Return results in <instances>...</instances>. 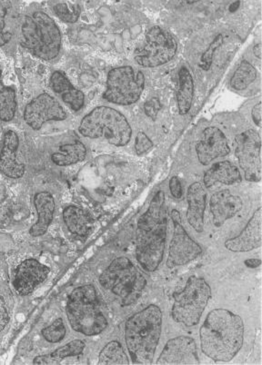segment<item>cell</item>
<instances>
[{"mask_svg": "<svg viewBox=\"0 0 262 365\" xmlns=\"http://www.w3.org/2000/svg\"><path fill=\"white\" fill-rule=\"evenodd\" d=\"M200 337L202 353L206 356L228 363L243 345V321L231 311L222 308L212 310L201 327Z\"/></svg>", "mask_w": 262, "mask_h": 365, "instance_id": "1", "label": "cell"}, {"mask_svg": "<svg viewBox=\"0 0 262 365\" xmlns=\"http://www.w3.org/2000/svg\"><path fill=\"white\" fill-rule=\"evenodd\" d=\"M168 211L163 192L158 191L148 210L139 217L136 235V258L147 272H154L163 260L167 239Z\"/></svg>", "mask_w": 262, "mask_h": 365, "instance_id": "2", "label": "cell"}, {"mask_svg": "<svg viewBox=\"0 0 262 365\" xmlns=\"http://www.w3.org/2000/svg\"><path fill=\"white\" fill-rule=\"evenodd\" d=\"M18 44L42 61H53L61 51V33L51 16L29 8L21 14Z\"/></svg>", "mask_w": 262, "mask_h": 365, "instance_id": "3", "label": "cell"}, {"mask_svg": "<svg viewBox=\"0 0 262 365\" xmlns=\"http://www.w3.org/2000/svg\"><path fill=\"white\" fill-rule=\"evenodd\" d=\"M161 327L162 312L156 304H149L129 318L125 324V340L132 363H153Z\"/></svg>", "mask_w": 262, "mask_h": 365, "instance_id": "4", "label": "cell"}, {"mask_svg": "<svg viewBox=\"0 0 262 365\" xmlns=\"http://www.w3.org/2000/svg\"><path fill=\"white\" fill-rule=\"evenodd\" d=\"M66 312L72 329L87 336L99 335L108 327L97 291L92 284L83 285L72 292Z\"/></svg>", "mask_w": 262, "mask_h": 365, "instance_id": "5", "label": "cell"}, {"mask_svg": "<svg viewBox=\"0 0 262 365\" xmlns=\"http://www.w3.org/2000/svg\"><path fill=\"white\" fill-rule=\"evenodd\" d=\"M99 284L119 297L124 307H129L141 297L147 280L129 258L118 257L103 272Z\"/></svg>", "mask_w": 262, "mask_h": 365, "instance_id": "6", "label": "cell"}, {"mask_svg": "<svg viewBox=\"0 0 262 365\" xmlns=\"http://www.w3.org/2000/svg\"><path fill=\"white\" fill-rule=\"evenodd\" d=\"M83 137L104 138L116 147H124L131 140L132 130L121 113L108 107L93 109L82 119L79 128Z\"/></svg>", "mask_w": 262, "mask_h": 365, "instance_id": "7", "label": "cell"}, {"mask_svg": "<svg viewBox=\"0 0 262 365\" xmlns=\"http://www.w3.org/2000/svg\"><path fill=\"white\" fill-rule=\"evenodd\" d=\"M211 298V288L204 278L192 275L183 290L173 294L172 318L178 324L188 327H195L201 318Z\"/></svg>", "mask_w": 262, "mask_h": 365, "instance_id": "8", "label": "cell"}, {"mask_svg": "<svg viewBox=\"0 0 262 365\" xmlns=\"http://www.w3.org/2000/svg\"><path fill=\"white\" fill-rule=\"evenodd\" d=\"M145 86V76L131 66H119L109 73L104 98L114 104L129 106L141 98Z\"/></svg>", "mask_w": 262, "mask_h": 365, "instance_id": "9", "label": "cell"}, {"mask_svg": "<svg viewBox=\"0 0 262 365\" xmlns=\"http://www.w3.org/2000/svg\"><path fill=\"white\" fill-rule=\"evenodd\" d=\"M177 52V42L160 26L149 29L143 45L135 52V61L143 68H156L171 61Z\"/></svg>", "mask_w": 262, "mask_h": 365, "instance_id": "10", "label": "cell"}, {"mask_svg": "<svg viewBox=\"0 0 262 365\" xmlns=\"http://www.w3.org/2000/svg\"><path fill=\"white\" fill-rule=\"evenodd\" d=\"M171 218L173 221L174 232L168 248L167 260V267L170 269L191 263L202 253L201 245L185 230L178 211L175 209L172 210Z\"/></svg>", "mask_w": 262, "mask_h": 365, "instance_id": "11", "label": "cell"}, {"mask_svg": "<svg viewBox=\"0 0 262 365\" xmlns=\"http://www.w3.org/2000/svg\"><path fill=\"white\" fill-rule=\"evenodd\" d=\"M235 154L245 178L250 182L261 180V138L256 131L248 130L235 139Z\"/></svg>", "mask_w": 262, "mask_h": 365, "instance_id": "12", "label": "cell"}, {"mask_svg": "<svg viewBox=\"0 0 262 365\" xmlns=\"http://www.w3.org/2000/svg\"><path fill=\"white\" fill-rule=\"evenodd\" d=\"M23 118L29 128L39 130L46 122L65 120L67 113L57 99L42 93L26 105Z\"/></svg>", "mask_w": 262, "mask_h": 365, "instance_id": "13", "label": "cell"}, {"mask_svg": "<svg viewBox=\"0 0 262 365\" xmlns=\"http://www.w3.org/2000/svg\"><path fill=\"white\" fill-rule=\"evenodd\" d=\"M21 13L19 0H0V49L14 51L18 44Z\"/></svg>", "mask_w": 262, "mask_h": 365, "instance_id": "14", "label": "cell"}, {"mask_svg": "<svg viewBox=\"0 0 262 365\" xmlns=\"http://www.w3.org/2000/svg\"><path fill=\"white\" fill-rule=\"evenodd\" d=\"M25 170L19 135L15 131L6 130L0 145V172L6 178L19 179L24 175Z\"/></svg>", "mask_w": 262, "mask_h": 365, "instance_id": "15", "label": "cell"}, {"mask_svg": "<svg viewBox=\"0 0 262 365\" xmlns=\"http://www.w3.org/2000/svg\"><path fill=\"white\" fill-rule=\"evenodd\" d=\"M197 345L193 338L178 336L166 344L156 364H198Z\"/></svg>", "mask_w": 262, "mask_h": 365, "instance_id": "16", "label": "cell"}, {"mask_svg": "<svg viewBox=\"0 0 262 365\" xmlns=\"http://www.w3.org/2000/svg\"><path fill=\"white\" fill-rule=\"evenodd\" d=\"M51 273V269L35 259L22 262L15 272L13 284L19 294L26 297L43 283Z\"/></svg>", "mask_w": 262, "mask_h": 365, "instance_id": "17", "label": "cell"}, {"mask_svg": "<svg viewBox=\"0 0 262 365\" xmlns=\"http://www.w3.org/2000/svg\"><path fill=\"white\" fill-rule=\"evenodd\" d=\"M196 151L201 164L208 165L215 159L226 157L231 148L223 133L218 128L211 127L205 129Z\"/></svg>", "mask_w": 262, "mask_h": 365, "instance_id": "18", "label": "cell"}, {"mask_svg": "<svg viewBox=\"0 0 262 365\" xmlns=\"http://www.w3.org/2000/svg\"><path fill=\"white\" fill-rule=\"evenodd\" d=\"M261 207L255 211L246 227L236 237L225 242V247L233 253H246L261 247Z\"/></svg>", "mask_w": 262, "mask_h": 365, "instance_id": "19", "label": "cell"}, {"mask_svg": "<svg viewBox=\"0 0 262 365\" xmlns=\"http://www.w3.org/2000/svg\"><path fill=\"white\" fill-rule=\"evenodd\" d=\"M242 207V199L238 195H232L228 189L212 195L210 208L215 227H221L225 222L240 213Z\"/></svg>", "mask_w": 262, "mask_h": 365, "instance_id": "20", "label": "cell"}, {"mask_svg": "<svg viewBox=\"0 0 262 365\" xmlns=\"http://www.w3.org/2000/svg\"><path fill=\"white\" fill-rule=\"evenodd\" d=\"M188 223L198 233L204 230V215L207 193L201 182H196L190 185L187 192Z\"/></svg>", "mask_w": 262, "mask_h": 365, "instance_id": "21", "label": "cell"}, {"mask_svg": "<svg viewBox=\"0 0 262 365\" xmlns=\"http://www.w3.org/2000/svg\"><path fill=\"white\" fill-rule=\"evenodd\" d=\"M51 86L53 91L61 98L65 104L74 111L81 110L84 106L85 96L76 88L67 76L62 72L53 73L51 78Z\"/></svg>", "mask_w": 262, "mask_h": 365, "instance_id": "22", "label": "cell"}, {"mask_svg": "<svg viewBox=\"0 0 262 365\" xmlns=\"http://www.w3.org/2000/svg\"><path fill=\"white\" fill-rule=\"evenodd\" d=\"M34 205L38 213V221L29 230V234L38 237L45 235L51 224L55 212L54 197L49 192H41L35 195Z\"/></svg>", "mask_w": 262, "mask_h": 365, "instance_id": "23", "label": "cell"}, {"mask_svg": "<svg viewBox=\"0 0 262 365\" xmlns=\"http://www.w3.org/2000/svg\"><path fill=\"white\" fill-rule=\"evenodd\" d=\"M203 181L207 188L213 187L217 182L231 185L241 181L238 168L228 161L216 163L205 173Z\"/></svg>", "mask_w": 262, "mask_h": 365, "instance_id": "24", "label": "cell"}, {"mask_svg": "<svg viewBox=\"0 0 262 365\" xmlns=\"http://www.w3.org/2000/svg\"><path fill=\"white\" fill-rule=\"evenodd\" d=\"M63 220L66 227L73 235L85 237L92 229V220L83 209L69 205L63 211Z\"/></svg>", "mask_w": 262, "mask_h": 365, "instance_id": "25", "label": "cell"}, {"mask_svg": "<svg viewBox=\"0 0 262 365\" xmlns=\"http://www.w3.org/2000/svg\"><path fill=\"white\" fill-rule=\"evenodd\" d=\"M86 344L81 340H73L59 349L52 351L51 354L41 355L36 357L33 364H59L65 358L77 356L84 351Z\"/></svg>", "mask_w": 262, "mask_h": 365, "instance_id": "26", "label": "cell"}, {"mask_svg": "<svg viewBox=\"0 0 262 365\" xmlns=\"http://www.w3.org/2000/svg\"><path fill=\"white\" fill-rule=\"evenodd\" d=\"M87 155V148L81 142L76 141L63 145L58 152L51 155V160L59 167H68L84 160Z\"/></svg>", "mask_w": 262, "mask_h": 365, "instance_id": "27", "label": "cell"}, {"mask_svg": "<svg viewBox=\"0 0 262 365\" xmlns=\"http://www.w3.org/2000/svg\"><path fill=\"white\" fill-rule=\"evenodd\" d=\"M178 78H180V88L177 95L178 112L181 115H187L191 110L192 101H193V78L190 71L186 68L181 69Z\"/></svg>", "mask_w": 262, "mask_h": 365, "instance_id": "28", "label": "cell"}, {"mask_svg": "<svg viewBox=\"0 0 262 365\" xmlns=\"http://www.w3.org/2000/svg\"><path fill=\"white\" fill-rule=\"evenodd\" d=\"M16 112V95L12 88L6 86L0 76V120L11 121Z\"/></svg>", "mask_w": 262, "mask_h": 365, "instance_id": "29", "label": "cell"}, {"mask_svg": "<svg viewBox=\"0 0 262 365\" xmlns=\"http://www.w3.org/2000/svg\"><path fill=\"white\" fill-rule=\"evenodd\" d=\"M131 361L118 341L105 345L99 355V364H129Z\"/></svg>", "mask_w": 262, "mask_h": 365, "instance_id": "30", "label": "cell"}, {"mask_svg": "<svg viewBox=\"0 0 262 365\" xmlns=\"http://www.w3.org/2000/svg\"><path fill=\"white\" fill-rule=\"evenodd\" d=\"M257 78V71L248 61H242L232 76L231 85L236 91H243Z\"/></svg>", "mask_w": 262, "mask_h": 365, "instance_id": "31", "label": "cell"}, {"mask_svg": "<svg viewBox=\"0 0 262 365\" xmlns=\"http://www.w3.org/2000/svg\"><path fill=\"white\" fill-rule=\"evenodd\" d=\"M53 11L61 21L66 23H75L78 21L81 13V6L79 4H69V3H59L53 6Z\"/></svg>", "mask_w": 262, "mask_h": 365, "instance_id": "32", "label": "cell"}, {"mask_svg": "<svg viewBox=\"0 0 262 365\" xmlns=\"http://www.w3.org/2000/svg\"><path fill=\"white\" fill-rule=\"evenodd\" d=\"M66 334H67V329H66L64 322H63L61 318L56 319L49 327L42 330L43 337L49 343L52 344H57L61 341L64 339Z\"/></svg>", "mask_w": 262, "mask_h": 365, "instance_id": "33", "label": "cell"}, {"mask_svg": "<svg viewBox=\"0 0 262 365\" xmlns=\"http://www.w3.org/2000/svg\"><path fill=\"white\" fill-rule=\"evenodd\" d=\"M222 41H223V38H222V36H217L216 38H215L213 42H212L211 46H208L207 51H205L203 56H202L201 66L202 68L205 69V71H208V69L211 68L212 59H213L215 52H216L217 49L220 48L222 44Z\"/></svg>", "mask_w": 262, "mask_h": 365, "instance_id": "34", "label": "cell"}, {"mask_svg": "<svg viewBox=\"0 0 262 365\" xmlns=\"http://www.w3.org/2000/svg\"><path fill=\"white\" fill-rule=\"evenodd\" d=\"M153 147V143L143 132H139L135 140V149L138 155L144 154Z\"/></svg>", "mask_w": 262, "mask_h": 365, "instance_id": "35", "label": "cell"}, {"mask_svg": "<svg viewBox=\"0 0 262 365\" xmlns=\"http://www.w3.org/2000/svg\"><path fill=\"white\" fill-rule=\"evenodd\" d=\"M144 108L148 117L155 119L157 118L158 111L161 110V103L158 98H152L146 103Z\"/></svg>", "mask_w": 262, "mask_h": 365, "instance_id": "36", "label": "cell"}, {"mask_svg": "<svg viewBox=\"0 0 262 365\" xmlns=\"http://www.w3.org/2000/svg\"><path fill=\"white\" fill-rule=\"evenodd\" d=\"M9 322V313L4 298L0 295V333H2Z\"/></svg>", "mask_w": 262, "mask_h": 365, "instance_id": "37", "label": "cell"}, {"mask_svg": "<svg viewBox=\"0 0 262 365\" xmlns=\"http://www.w3.org/2000/svg\"><path fill=\"white\" fill-rule=\"evenodd\" d=\"M170 190L172 197L180 199L183 195V190H182V185L180 179L177 177H173L170 181Z\"/></svg>", "mask_w": 262, "mask_h": 365, "instance_id": "38", "label": "cell"}, {"mask_svg": "<svg viewBox=\"0 0 262 365\" xmlns=\"http://www.w3.org/2000/svg\"><path fill=\"white\" fill-rule=\"evenodd\" d=\"M252 118H253V121L255 124L258 125V127H261V103L258 102L257 105L254 106L253 109H252L251 112Z\"/></svg>", "mask_w": 262, "mask_h": 365, "instance_id": "39", "label": "cell"}, {"mask_svg": "<svg viewBox=\"0 0 262 365\" xmlns=\"http://www.w3.org/2000/svg\"><path fill=\"white\" fill-rule=\"evenodd\" d=\"M245 265L248 268L254 269L260 267L261 264V259H248L244 262Z\"/></svg>", "mask_w": 262, "mask_h": 365, "instance_id": "40", "label": "cell"}, {"mask_svg": "<svg viewBox=\"0 0 262 365\" xmlns=\"http://www.w3.org/2000/svg\"><path fill=\"white\" fill-rule=\"evenodd\" d=\"M253 52L255 56H257L258 58H261V44H258L254 46Z\"/></svg>", "mask_w": 262, "mask_h": 365, "instance_id": "41", "label": "cell"}, {"mask_svg": "<svg viewBox=\"0 0 262 365\" xmlns=\"http://www.w3.org/2000/svg\"><path fill=\"white\" fill-rule=\"evenodd\" d=\"M188 3H190V4H194V3L200 1V0H187Z\"/></svg>", "mask_w": 262, "mask_h": 365, "instance_id": "42", "label": "cell"}]
</instances>
